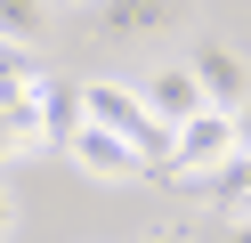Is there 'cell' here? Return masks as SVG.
<instances>
[{"label":"cell","mask_w":251,"mask_h":243,"mask_svg":"<svg viewBox=\"0 0 251 243\" xmlns=\"http://www.w3.org/2000/svg\"><path fill=\"white\" fill-rule=\"evenodd\" d=\"M98 16H105L114 41H170L195 8H186V0H98Z\"/></svg>","instance_id":"obj_4"},{"label":"cell","mask_w":251,"mask_h":243,"mask_svg":"<svg viewBox=\"0 0 251 243\" xmlns=\"http://www.w3.org/2000/svg\"><path fill=\"white\" fill-rule=\"evenodd\" d=\"M227 243H251V219H227Z\"/></svg>","instance_id":"obj_12"},{"label":"cell","mask_w":251,"mask_h":243,"mask_svg":"<svg viewBox=\"0 0 251 243\" xmlns=\"http://www.w3.org/2000/svg\"><path fill=\"white\" fill-rule=\"evenodd\" d=\"M195 81H202V97H211V106H227V113H243L251 106V57L235 41H195Z\"/></svg>","instance_id":"obj_3"},{"label":"cell","mask_w":251,"mask_h":243,"mask_svg":"<svg viewBox=\"0 0 251 243\" xmlns=\"http://www.w3.org/2000/svg\"><path fill=\"white\" fill-rule=\"evenodd\" d=\"M65 154H73V170H89V178H105V187H122V178H146L154 162L138 154L130 138H122V130H105V122H81L65 138Z\"/></svg>","instance_id":"obj_1"},{"label":"cell","mask_w":251,"mask_h":243,"mask_svg":"<svg viewBox=\"0 0 251 243\" xmlns=\"http://www.w3.org/2000/svg\"><path fill=\"white\" fill-rule=\"evenodd\" d=\"M49 8H57V0H0V41H8V49H41Z\"/></svg>","instance_id":"obj_10"},{"label":"cell","mask_w":251,"mask_h":243,"mask_svg":"<svg viewBox=\"0 0 251 243\" xmlns=\"http://www.w3.org/2000/svg\"><path fill=\"white\" fill-rule=\"evenodd\" d=\"M81 8H98V0H81Z\"/></svg>","instance_id":"obj_15"},{"label":"cell","mask_w":251,"mask_h":243,"mask_svg":"<svg viewBox=\"0 0 251 243\" xmlns=\"http://www.w3.org/2000/svg\"><path fill=\"white\" fill-rule=\"evenodd\" d=\"M186 187H195V194H202L211 211H227V219H251V154H243V146H235V154L219 162V170L186 178Z\"/></svg>","instance_id":"obj_6"},{"label":"cell","mask_w":251,"mask_h":243,"mask_svg":"<svg viewBox=\"0 0 251 243\" xmlns=\"http://www.w3.org/2000/svg\"><path fill=\"white\" fill-rule=\"evenodd\" d=\"M146 106L162 113L170 130H178V122H195V113L211 106V97H202V81H195V65H162V73H146Z\"/></svg>","instance_id":"obj_5"},{"label":"cell","mask_w":251,"mask_h":243,"mask_svg":"<svg viewBox=\"0 0 251 243\" xmlns=\"http://www.w3.org/2000/svg\"><path fill=\"white\" fill-rule=\"evenodd\" d=\"M41 89H49L41 57H25V49H0V106H41Z\"/></svg>","instance_id":"obj_9"},{"label":"cell","mask_w":251,"mask_h":243,"mask_svg":"<svg viewBox=\"0 0 251 243\" xmlns=\"http://www.w3.org/2000/svg\"><path fill=\"white\" fill-rule=\"evenodd\" d=\"M0 49H8V41H0Z\"/></svg>","instance_id":"obj_16"},{"label":"cell","mask_w":251,"mask_h":243,"mask_svg":"<svg viewBox=\"0 0 251 243\" xmlns=\"http://www.w3.org/2000/svg\"><path fill=\"white\" fill-rule=\"evenodd\" d=\"M81 122H89V106H81V81H57V73H49V89H41V130H49V146H65Z\"/></svg>","instance_id":"obj_7"},{"label":"cell","mask_w":251,"mask_h":243,"mask_svg":"<svg viewBox=\"0 0 251 243\" xmlns=\"http://www.w3.org/2000/svg\"><path fill=\"white\" fill-rule=\"evenodd\" d=\"M235 146H243V154H251V106L235 113Z\"/></svg>","instance_id":"obj_11"},{"label":"cell","mask_w":251,"mask_h":243,"mask_svg":"<svg viewBox=\"0 0 251 243\" xmlns=\"http://www.w3.org/2000/svg\"><path fill=\"white\" fill-rule=\"evenodd\" d=\"M49 146V130H41V106H0V170L25 154H41Z\"/></svg>","instance_id":"obj_8"},{"label":"cell","mask_w":251,"mask_h":243,"mask_svg":"<svg viewBox=\"0 0 251 243\" xmlns=\"http://www.w3.org/2000/svg\"><path fill=\"white\" fill-rule=\"evenodd\" d=\"M227 154H235V113L227 106H202L195 122H178V138H170V170H178V178L219 170Z\"/></svg>","instance_id":"obj_2"},{"label":"cell","mask_w":251,"mask_h":243,"mask_svg":"<svg viewBox=\"0 0 251 243\" xmlns=\"http://www.w3.org/2000/svg\"><path fill=\"white\" fill-rule=\"evenodd\" d=\"M146 243H186V235H170V227H162V235H146Z\"/></svg>","instance_id":"obj_14"},{"label":"cell","mask_w":251,"mask_h":243,"mask_svg":"<svg viewBox=\"0 0 251 243\" xmlns=\"http://www.w3.org/2000/svg\"><path fill=\"white\" fill-rule=\"evenodd\" d=\"M8 219H17V203H8V187H0V235H8Z\"/></svg>","instance_id":"obj_13"}]
</instances>
